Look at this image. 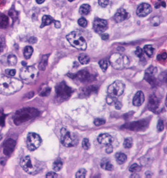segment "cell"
<instances>
[{"instance_id": "cell-1", "label": "cell", "mask_w": 167, "mask_h": 178, "mask_svg": "<svg viewBox=\"0 0 167 178\" xmlns=\"http://www.w3.org/2000/svg\"><path fill=\"white\" fill-rule=\"evenodd\" d=\"M23 87V82L15 77L6 75L0 76V94L10 96L20 91Z\"/></svg>"}, {"instance_id": "cell-2", "label": "cell", "mask_w": 167, "mask_h": 178, "mask_svg": "<svg viewBox=\"0 0 167 178\" xmlns=\"http://www.w3.org/2000/svg\"><path fill=\"white\" fill-rule=\"evenodd\" d=\"M40 114L37 109L33 108H23L16 112L14 115V123L17 126L20 125L24 122L31 120Z\"/></svg>"}, {"instance_id": "cell-3", "label": "cell", "mask_w": 167, "mask_h": 178, "mask_svg": "<svg viewBox=\"0 0 167 178\" xmlns=\"http://www.w3.org/2000/svg\"><path fill=\"white\" fill-rule=\"evenodd\" d=\"M22 169L31 175H35L39 173L42 169V163L30 156L23 157L20 162Z\"/></svg>"}, {"instance_id": "cell-4", "label": "cell", "mask_w": 167, "mask_h": 178, "mask_svg": "<svg viewBox=\"0 0 167 178\" xmlns=\"http://www.w3.org/2000/svg\"><path fill=\"white\" fill-rule=\"evenodd\" d=\"M66 39L70 44L78 50H85L87 48L85 39L80 31H72L66 36Z\"/></svg>"}, {"instance_id": "cell-5", "label": "cell", "mask_w": 167, "mask_h": 178, "mask_svg": "<svg viewBox=\"0 0 167 178\" xmlns=\"http://www.w3.org/2000/svg\"><path fill=\"white\" fill-rule=\"evenodd\" d=\"M38 77V72L33 66H26L21 69L20 77L26 84H31L34 82Z\"/></svg>"}, {"instance_id": "cell-6", "label": "cell", "mask_w": 167, "mask_h": 178, "mask_svg": "<svg viewBox=\"0 0 167 178\" xmlns=\"http://www.w3.org/2000/svg\"><path fill=\"white\" fill-rule=\"evenodd\" d=\"M110 63L115 69H122L129 65L130 61L127 56L120 53H114L110 57Z\"/></svg>"}, {"instance_id": "cell-7", "label": "cell", "mask_w": 167, "mask_h": 178, "mask_svg": "<svg viewBox=\"0 0 167 178\" xmlns=\"http://www.w3.org/2000/svg\"><path fill=\"white\" fill-rule=\"evenodd\" d=\"M61 142L65 147H73L78 144L77 136L66 128L61 130Z\"/></svg>"}, {"instance_id": "cell-8", "label": "cell", "mask_w": 167, "mask_h": 178, "mask_svg": "<svg viewBox=\"0 0 167 178\" xmlns=\"http://www.w3.org/2000/svg\"><path fill=\"white\" fill-rule=\"evenodd\" d=\"M55 92L57 99L58 98L64 101L71 96L73 90L71 89V87L68 86L64 82H62L55 87Z\"/></svg>"}, {"instance_id": "cell-9", "label": "cell", "mask_w": 167, "mask_h": 178, "mask_svg": "<svg viewBox=\"0 0 167 178\" xmlns=\"http://www.w3.org/2000/svg\"><path fill=\"white\" fill-rule=\"evenodd\" d=\"M125 85L121 81H116L108 87V94L114 97L120 96L124 93Z\"/></svg>"}, {"instance_id": "cell-10", "label": "cell", "mask_w": 167, "mask_h": 178, "mask_svg": "<svg viewBox=\"0 0 167 178\" xmlns=\"http://www.w3.org/2000/svg\"><path fill=\"white\" fill-rule=\"evenodd\" d=\"M42 143L40 136L36 133H29L27 137V146L30 151H34L40 147Z\"/></svg>"}, {"instance_id": "cell-11", "label": "cell", "mask_w": 167, "mask_h": 178, "mask_svg": "<svg viewBox=\"0 0 167 178\" xmlns=\"http://www.w3.org/2000/svg\"><path fill=\"white\" fill-rule=\"evenodd\" d=\"M108 26V21L105 19L96 18L93 23V28L96 33H102L107 30Z\"/></svg>"}, {"instance_id": "cell-12", "label": "cell", "mask_w": 167, "mask_h": 178, "mask_svg": "<svg viewBox=\"0 0 167 178\" xmlns=\"http://www.w3.org/2000/svg\"><path fill=\"white\" fill-rule=\"evenodd\" d=\"M152 11L151 6L149 4L142 3L138 6L136 9V14L140 18H144L149 15Z\"/></svg>"}, {"instance_id": "cell-13", "label": "cell", "mask_w": 167, "mask_h": 178, "mask_svg": "<svg viewBox=\"0 0 167 178\" xmlns=\"http://www.w3.org/2000/svg\"><path fill=\"white\" fill-rule=\"evenodd\" d=\"M16 145V141H14L13 139H8L4 143L3 152L5 155L9 156L14 151Z\"/></svg>"}, {"instance_id": "cell-14", "label": "cell", "mask_w": 167, "mask_h": 178, "mask_svg": "<svg viewBox=\"0 0 167 178\" xmlns=\"http://www.w3.org/2000/svg\"><path fill=\"white\" fill-rule=\"evenodd\" d=\"M146 126H147L146 121L142 120V121H135V122L128 123L126 126V128L130 129V130L133 131H139L146 128Z\"/></svg>"}, {"instance_id": "cell-15", "label": "cell", "mask_w": 167, "mask_h": 178, "mask_svg": "<svg viewBox=\"0 0 167 178\" xmlns=\"http://www.w3.org/2000/svg\"><path fill=\"white\" fill-rule=\"evenodd\" d=\"M128 13L124 8H120L115 13L114 19L117 23H120L126 20L128 18Z\"/></svg>"}, {"instance_id": "cell-16", "label": "cell", "mask_w": 167, "mask_h": 178, "mask_svg": "<svg viewBox=\"0 0 167 178\" xmlns=\"http://www.w3.org/2000/svg\"><path fill=\"white\" fill-rule=\"evenodd\" d=\"M113 140H114L113 138L108 133L101 134V135H100L98 137V142L100 143V144L104 145H108L112 144Z\"/></svg>"}, {"instance_id": "cell-17", "label": "cell", "mask_w": 167, "mask_h": 178, "mask_svg": "<svg viewBox=\"0 0 167 178\" xmlns=\"http://www.w3.org/2000/svg\"><path fill=\"white\" fill-rule=\"evenodd\" d=\"M144 101V96L143 92L141 91H139L135 94V96L133 98L132 103L135 106H140L143 104Z\"/></svg>"}, {"instance_id": "cell-18", "label": "cell", "mask_w": 167, "mask_h": 178, "mask_svg": "<svg viewBox=\"0 0 167 178\" xmlns=\"http://www.w3.org/2000/svg\"><path fill=\"white\" fill-rule=\"evenodd\" d=\"M76 77L82 82H88L91 79L92 76L90 73L86 70H81L76 74Z\"/></svg>"}, {"instance_id": "cell-19", "label": "cell", "mask_w": 167, "mask_h": 178, "mask_svg": "<svg viewBox=\"0 0 167 178\" xmlns=\"http://www.w3.org/2000/svg\"><path fill=\"white\" fill-rule=\"evenodd\" d=\"M158 104H159V101L158 98H157L154 95H152V96L150 97L149 99V108L154 111V109H156L157 108H158Z\"/></svg>"}, {"instance_id": "cell-20", "label": "cell", "mask_w": 167, "mask_h": 178, "mask_svg": "<svg viewBox=\"0 0 167 178\" xmlns=\"http://www.w3.org/2000/svg\"><path fill=\"white\" fill-rule=\"evenodd\" d=\"M100 166L102 169L107 171H112L114 168L112 164L110 162V160L107 159V158H104V159H103L101 161Z\"/></svg>"}, {"instance_id": "cell-21", "label": "cell", "mask_w": 167, "mask_h": 178, "mask_svg": "<svg viewBox=\"0 0 167 178\" xmlns=\"http://www.w3.org/2000/svg\"><path fill=\"white\" fill-rule=\"evenodd\" d=\"M54 19H53L50 16H48V15L43 16L42 18V25L40 26V28H43V27H45L46 26H49V25H50V24H52L53 22H54Z\"/></svg>"}, {"instance_id": "cell-22", "label": "cell", "mask_w": 167, "mask_h": 178, "mask_svg": "<svg viewBox=\"0 0 167 178\" xmlns=\"http://www.w3.org/2000/svg\"><path fill=\"white\" fill-rule=\"evenodd\" d=\"M91 11V7L88 4H83L79 9L80 13L82 16H86L90 13Z\"/></svg>"}, {"instance_id": "cell-23", "label": "cell", "mask_w": 167, "mask_h": 178, "mask_svg": "<svg viewBox=\"0 0 167 178\" xmlns=\"http://www.w3.org/2000/svg\"><path fill=\"white\" fill-rule=\"evenodd\" d=\"M49 55L50 54L43 55L42 59L41 60V62L39 64L40 70L44 71L45 69V68H46L48 65V57H49Z\"/></svg>"}, {"instance_id": "cell-24", "label": "cell", "mask_w": 167, "mask_h": 178, "mask_svg": "<svg viewBox=\"0 0 167 178\" xmlns=\"http://www.w3.org/2000/svg\"><path fill=\"white\" fill-rule=\"evenodd\" d=\"M9 24V19L8 16L1 15L0 16V28L4 29L8 27Z\"/></svg>"}, {"instance_id": "cell-25", "label": "cell", "mask_w": 167, "mask_h": 178, "mask_svg": "<svg viewBox=\"0 0 167 178\" xmlns=\"http://www.w3.org/2000/svg\"><path fill=\"white\" fill-rule=\"evenodd\" d=\"M33 52V50L32 47H31V46H30V45L26 46V47L24 48V50H23L24 57H25L26 60L30 59L31 55H32Z\"/></svg>"}, {"instance_id": "cell-26", "label": "cell", "mask_w": 167, "mask_h": 178, "mask_svg": "<svg viewBox=\"0 0 167 178\" xmlns=\"http://www.w3.org/2000/svg\"><path fill=\"white\" fill-rule=\"evenodd\" d=\"M116 160L119 164H123L127 160V157L124 153H117L116 154Z\"/></svg>"}, {"instance_id": "cell-27", "label": "cell", "mask_w": 167, "mask_h": 178, "mask_svg": "<svg viewBox=\"0 0 167 178\" xmlns=\"http://www.w3.org/2000/svg\"><path fill=\"white\" fill-rule=\"evenodd\" d=\"M144 79L146 81H147L152 86H154L156 84V79L154 78V77L153 76V75H151L149 74H148V73H146V74H145V77Z\"/></svg>"}, {"instance_id": "cell-28", "label": "cell", "mask_w": 167, "mask_h": 178, "mask_svg": "<svg viewBox=\"0 0 167 178\" xmlns=\"http://www.w3.org/2000/svg\"><path fill=\"white\" fill-rule=\"evenodd\" d=\"M63 167V162L62 160H57L53 163V169L55 172H59L62 169Z\"/></svg>"}, {"instance_id": "cell-29", "label": "cell", "mask_w": 167, "mask_h": 178, "mask_svg": "<svg viewBox=\"0 0 167 178\" xmlns=\"http://www.w3.org/2000/svg\"><path fill=\"white\" fill-rule=\"evenodd\" d=\"M154 49L151 45H146L144 47V51L146 53V54L149 56V57H152L153 55Z\"/></svg>"}, {"instance_id": "cell-30", "label": "cell", "mask_w": 167, "mask_h": 178, "mask_svg": "<svg viewBox=\"0 0 167 178\" xmlns=\"http://www.w3.org/2000/svg\"><path fill=\"white\" fill-rule=\"evenodd\" d=\"M78 60L81 64L86 65L90 62V57L86 54H81L78 57Z\"/></svg>"}, {"instance_id": "cell-31", "label": "cell", "mask_w": 167, "mask_h": 178, "mask_svg": "<svg viewBox=\"0 0 167 178\" xmlns=\"http://www.w3.org/2000/svg\"><path fill=\"white\" fill-rule=\"evenodd\" d=\"M17 61H18V59H17V57L15 55L10 54L8 55V63L9 65H11V66L15 65L17 63Z\"/></svg>"}, {"instance_id": "cell-32", "label": "cell", "mask_w": 167, "mask_h": 178, "mask_svg": "<svg viewBox=\"0 0 167 178\" xmlns=\"http://www.w3.org/2000/svg\"><path fill=\"white\" fill-rule=\"evenodd\" d=\"M99 65H100V67H101V69H102L103 72H106L109 66V62L107 60H103L99 62Z\"/></svg>"}, {"instance_id": "cell-33", "label": "cell", "mask_w": 167, "mask_h": 178, "mask_svg": "<svg viewBox=\"0 0 167 178\" xmlns=\"http://www.w3.org/2000/svg\"><path fill=\"white\" fill-rule=\"evenodd\" d=\"M140 169H141V167H140V165L136 164V163H134V164L132 165L129 168V171L131 173L139 172H140Z\"/></svg>"}, {"instance_id": "cell-34", "label": "cell", "mask_w": 167, "mask_h": 178, "mask_svg": "<svg viewBox=\"0 0 167 178\" xmlns=\"http://www.w3.org/2000/svg\"><path fill=\"white\" fill-rule=\"evenodd\" d=\"M117 101V97L109 96V95L107 96V98H106V102H107V104L108 105H110V106H113V105H114Z\"/></svg>"}, {"instance_id": "cell-35", "label": "cell", "mask_w": 167, "mask_h": 178, "mask_svg": "<svg viewBox=\"0 0 167 178\" xmlns=\"http://www.w3.org/2000/svg\"><path fill=\"white\" fill-rule=\"evenodd\" d=\"M97 90H98L97 87L95 86V85H91V86H89L88 88L86 89L85 94L90 95L92 93H95V92L97 91Z\"/></svg>"}, {"instance_id": "cell-36", "label": "cell", "mask_w": 167, "mask_h": 178, "mask_svg": "<svg viewBox=\"0 0 167 178\" xmlns=\"http://www.w3.org/2000/svg\"><path fill=\"white\" fill-rule=\"evenodd\" d=\"M86 170L85 169H84V168H82V169H79L78 172H77L76 174V177H85L86 175Z\"/></svg>"}, {"instance_id": "cell-37", "label": "cell", "mask_w": 167, "mask_h": 178, "mask_svg": "<svg viewBox=\"0 0 167 178\" xmlns=\"http://www.w3.org/2000/svg\"><path fill=\"white\" fill-rule=\"evenodd\" d=\"M132 143H133V141L132 139L130 138H128L126 139H125V140L124 141V146L125 148H130L132 146Z\"/></svg>"}, {"instance_id": "cell-38", "label": "cell", "mask_w": 167, "mask_h": 178, "mask_svg": "<svg viewBox=\"0 0 167 178\" xmlns=\"http://www.w3.org/2000/svg\"><path fill=\"white\" fill-rule=\"evenodd\" d=\"M82 147L86 150H89L90 148V143L88 139H84L83 141H82Z\"/></svg>"}, {"instance_id": "cell-39", "label": "cell", "mask_w": 167, "mask_h": 178, "mask_svg": "<svg viewBox=\"0 0 167 178\" xmlns=\"http://www.w3.org/2000/svg\"><path fill=\"white\" fill-rule=\"evenodd\" d=\"M78 23L79 24L80 26L82 27V28H86L88 25V21H87L86 19L84 18H81L78 19Z\"/></svg>"}, {"instance_id": "cell-40", "label": "cell", "mask_w": 167, "mask_h": 178, "mask_svg": "<svg viewBox=\"0 0 167 178\" xmlns=\"http://www.w3.org/2000/svg\"><path fill=\"white\" fill-rule=\"evenodd\" d=\"M106 123V121L104 119H100V118H97L94 121V123L95 124L96 126H100L104 125Z\"/></svg>"}, {"instance_id": "cell-41", "label": "cell", "mask_w": 167, "mask_h": 178, "mask_svg": "<svg viewBox=\"0 0 167 178\" xmlns=\"http://www.w3.org/2000/svg\"><path fill=\"white\" fill-rule=\"evenodd\" d=\"M51 91V89L50 87H45L44 89H43L42 91L40 92V96H48V95L50 94Z\"/></svg>"}, {"instance_id": "cell-42", "label": "cell", "mask_w": 167, "mask_h": 178, "mask_svg": "<svg viewBox=\"0 0 167 178\" xmlns=\"http://www.w3.org/2000/svg\"><path fill=\"white\" fill-rule=\"evenodd\" d=\"M135 54H136V55L137 56V57L141 58V57H143V55H144L143 50H142V49L140 48V47H138L136 48V52H135Z\"/></svg>"}, {"instance_id": "cell-43", "label": "cell", "mask_w": 167, "mask_h": 178, "mask_svg": "<svg viewBox=\"0 0 167 178\" xmlns=\"http://www.w3.org/2000/svg\"><path fill=\"white\" fill-rule=\"evenodd\" d=\"M156 72H157V69H156V68L155 67L151 66L149 68V69H147L146 73H148V74L154 75V74H156Z\"/></svg>"}, {"instance_id": "cell-44", "label": "cell", "mask_w": 167, "mask_h": 178, "mask_svg": "<svg viewBox=\"0 0 167 178\" xmlns=\"http://www.w3.org/2000/svg\"><path fill=\"white\" fill-rule=\"evenodd\" d=\"M110 0H98V4L102 8H106L108 6Z\"/></svg>"}, {"instance_id": "cell-45", "label": "cell", "mask_w": 167, "mask_h": 178, "mask_svg": "<svg viewBox=\"0 0 167 178\" xmlns=\"http://www.w3.org/2000/svg\"><path fill=\"white\" fill-rule=\"evenodd\" d=\"M164 123L163 121L160 119V120L158 121V125H157V129L159 131H162L164 130Z\"/></svg>"}, {"instance_id": "cell-46", "label": "cell", "mask_w": 167, "mask_h": 178, "mask_svg": "<svg viewBox=\"0 0 167 178\" xmlns=\"http://www.w3.org/2000/svg\"><path fill=\"white\" fill-rule=\"evenodd\" d=\"M16 71L15 69H6V74L9 75V76H11V77H14V75H16Z\"/></svg>"}, {"instance_id": "cell-47", "label": "cell", "mask_w": 167, "mask_h": 178, "mask_svg": "<svg viewBox=\"0 0 167 178\" xmlns=\"http://www.w3.org/2000/svg\"><path fill=\"white\" fill-rule=\"evenodd\" d=\"M158 59L160 60H165L166 59V53L164 52L163 53H161V54L158 55Z\"/></svg>"}, {"instance_id": "cell-48", "label": "cell", "mask_w": 167, "mask_h": 178, "mask_svg": "<svg viewBox=\"0 0 167 178\" xmlns=\"http://www.w3.org/2000/svg\"><path fill=\"white\" fill-rule=\"evenodd\" d=\"M112 151H113L112 146L111 145V144L108 145L107 147L106 148V152L107 153H111L112 152Z\"/></svg>"}, {"instance_id": "cell-49", "label": "cell", "mask_w": 167, "mask_h": 178, "mask_svg": "<svg viewBox=\"0 0 167 178\" xmlns=\"http://www.w3.org/2000/svg\"><path fill=\"white\" fill-rule=\"evenodd\" d=\"M46 177H52V178L53 177H57L58 175L54 172H50L49 173H48V174H46Z\"/></svg>"}, {"instance_id": "cell-50", "label": "cell", "mask_w": 167, "mask_h": 178, "mask_svg": "<svg viewBox=\"0 0 167 178\" xmlns=\"http://www.w3.org/2000/svg\"><path fill=\"white\" fill-rule=\"evenodd\" d=\"M114 106L116 107V108H117V109H120L121 108H122V104H121V102H120L119 101L117 100V101L115 103Z\"/></svg>"}, {"instance_id": "cell-51", "label": "cell", "mask_w": 167, "mask_h": 178, "mask_svg": "<svg viewBox=\"0 0 167 178\" xmlns=\"http://www.w3.org/2000/svg\"><path fill=\"white\" fill-rule=\"evenodd\" d=\"M4 43L3 39L0 38V53H1L4 50Z\"/></svg>"}, {"instance_id": "cell-52", "label": "cell", "mask_w": 167, "mask_h": 178, "mask_svg": "<svg viewBox=\"0 0 167 178\" xmlns=\"http://www.w3.org/2000/svg\"><path fill=\"white\" fill-rule=\"evenodd\" d=\"M101 38L103 40H107L109 38V35L108 33H103L101 35Z\"/></svg>"}, {"instance_id": "cell-53", "label": "cell", "mask_w": 167, "mask_h": 178, "mask_svg": "<svg viewBox=\"0 0 167 178\" xmlns=\"http://www.w3.org/2000/svg\"><path fill=\"white\" fill-rule=\"evenodd\" d=\"M29 42L30 43H35L37 42V38L35 37H31L30 38V40H29Z\"/></svg>"}, {"instance_id": "cell-54", "label": "cell", "mask_w": 167, "mask_h": 178, "mask_svg": "<svg viewBox=\"0 0 167 178\" xmlns=\"http://www.w3.org/2000/svg\"><path fill=\"white\" fill-rule=\"evenodd\" d=\"M54 23V26L56 28H60V27H61V23H60V22L59 21H54V22H53Z\"/></svg>"}, {"instance_id": "cell-55", "label": "cell", "mask_w": 167, "mask_h": 178, "mask_svg": "<svg viewBox=\"0 0 167 178\" xmlns=\"http://www.w3.org/2000/svg\"><path fill=\"white\" fill-rule=\"evenodd\" d=\"M5 123V116H0V126H4Z\"/></svg>"}, {"instance_id": "cell-56", "label": "cell", "mask_w": 167, "mask_h": 178, "mask_svg": "<svg viewBox=\"0 0 167 178\" xmlns=\"http://www.w3.org/2000/svg\"><path fill=\"white\" fill-rule=\"evenodd\" d=\"M68 76H69L71 78H76V74H68Z\"/></svg>"}, {"instance_id": "cell-57", "label": "cell", "mask_w": 167, "mask_h": 178, "mask_svg": "<svg viewBox=\"0 0 167 178\" xmlns=\"http://www.w3.org/2000/svg\"><path fill=\"white\" fill-rule=\"evenodd\" d=\"M36 1L38 4H42L45 1V0H36Z\"/></svg>"}, {"instance_id": "cell-58", "label": "cell", "mask_w": 167, "mask_h": 178, "mask_svg": "<svg viewBox=\"0 0 167 178\" xmlns=\"http://www.w3.org/2000/svg\"><path fill=\"white\" fill-rule=\"evenodd\" d=\"M69 1H70V2H72V1H74V0H68Z\"/></svg>"}, {"instance_id": "cell-59", "label": "cell", "mask_w": 167, "mask_h": 178, "mask_svg": "<svg viewBox=\"0 0 167 178\" xmlns=\"http://www.w3.org/2000/svg\"><path fill=\"white\" fill-rule=\"evenodd\" d=\"M158 1H161V0H158Z\"/></svg>"}]
</instances>
